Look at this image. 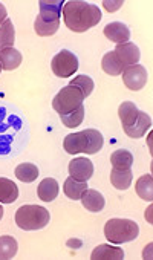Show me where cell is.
Here are the masks:
<instances>
[{"label":"cell","mask_w":153,"mask_h":260,"mask_svg":"<svg viewBox=\"0 0 153 260\" xmlns=\"http://www.w3.org/2000/svg\"><path fill=\"white\" fill-rule=\"evenodd\" d=\"M132 170L130 169H112L110 182L116 190H127L132 185Z\"/></svg>","instance_id":"17"},{"label":"cell","mask_w":153,"mask_h":260,"mask_svg":"<svg viewBox=\"0 0 153 260\" xmlns=\"http://www.w3.org/2000/svg\"><path fill=\"white\" fill-rule=\"evenodd\" d=\"M139 226L130 219H110L104 225V236L110 243L119 245L138 237Z\"/></svg>","instance_id":"5"},{"label":"cell","mask_w":153,"mask_h":260,"mask_svg":"<svg viewBox=\"0 0 153 260\" xmlns=\"http://www.w3.org/2000/svg\"><path fill=\"white\" fill-rule=\"evenodd\" d=\"M19 198V188L16 182L8 178H0V204H13Z\"/></svg>","instance_id":"16"},{"label":"cell","mask_w":153,"mask_h":260,"mask_svg":"<svg viewBox=\"0 0 153 260\" xmlns=\"http://www.w3.org/2000/svg\"><path fill=\"white\" fill-rule=\"evenodd\" d=\"M58 191H60L58 182H57L55 179H52V178L43 179V181L39 184V188H37L39 198H40L43 202H52V201L58 196Z\"/></svg>","instance_id":"15"},{"label":"cell","mask_w":153,"mask_h":260,"mask_svg":"<svg viewBox=\"0 0 153 260\" xmlns=\"http://www.w3.org/2000/svg\"><path fill=\"white\" fill-rule=\"evenodd\" d=\"M2 71H4V69H2V64H0V72H2Z\"/></svg>","instance_id":"31"},{"label":"cell","mask_w":153,"mask_h":260,"mask_svg":"<svg viewBox=\"0 0 153 260\" xmlns=\"http://www.w3.org/2000/svg\"><path fill=\"white\" fill-rule=\"evenodd\" d=\"M63 190H65V194L72 199V201H78L81 199L83 193L87 190V182H80L74 178H68L65 181V185H63Z\"/></svg>","instance_id":"20"},{"label":"cell","mask_w":153,"mask_h":260,"mask_svg":"<svg viewBox=\"0 0 153 260\" xmlns=\"http://www.w3.org/2000/svg\"><path fill=\"white\" fill-rule=\"evenodd\" d=\"M123 81L130 90H141L147 83V71L141 64L126 66L123 71Z\"/></svg>","instance_id":"8"},{"label":"cell","mask_w":153,"mask_h":260,"mask_svg":"<svg viewBox=\"0 0 153 260\" xmlns=\"http://www.w3.org/2000/svg\"><path fill=\"white\" fill-rule=\"evenodd\" d=\"M16 42V31L14 25L10 19H7L2 26H0V51H4L7 48H13Z\"/></svg>","instance_id":"21"},{"label":"cell","mask_w":153,"mask_h":260,"mask_svg":"<svg viewBox=\"0 0 153 260\" xmlns=\"http://www.w3.org/2000/svg\"><path fill=\"white\" fill-rule=\"evenodd\" d=\"M39 5H40V14L37 16V19L45 23L60 26L62 7L65 5L63 0H42Z\"/></svg>","instance_id":"9"},{"label":"cell","mask_w":153,"mask_h":260,"mask_svg":"<svg viewBox=\"0 0 153 260\" xmlns=\"http://www.w3.org/2000/svg\"><path fill=\"white\" fill-rule=\"evenodd\" d=\"M2 217H4V207L0 204V220H2Z\"/></svg>","instance_id":"30"},{"label":"cell","mask_w":153,"mask_h":260,"mask_svg":"<svg viewBox=\"0 0 153 260\" xmlns=\"http://www.w3.org/2000/svg\"><path fill=\"white\" fill-rule=\"evenodd\" d=\"M51 220V214L40 205H23L16 213V223L25 231H34L45 228Z\"/></svg>","instance_id":"4"},{"label":"cell","mask_w":153,"mask_h":260,"mask_svg":"<svg viewBox=\"0 0 153 260\" xmlns=\"http://www.w3.org/2000/svg\"><path fill=\"white\" fill-rule=\"evenodd\" d=\"M69 175L80 182H87L94 175L92 161L87 158H74L69 162Z\"/></svg>","instance_id":"10"},{"label":"cell","mask_w":153,"mask_h":260,"mask_svg":"<svg viewBox=\"0 0 153 260\" xmlns=\"http://www.w3.org/2000/svg\"><path fill=\"white\" fill-rule=\"evenodd\" d=\"M22 63V54L14 48H7L0 51V64L4 71H14Z\"/></svg>","instance_id":"18"},{"label":"cell","mask_w":153,"mask_h":260,"mask_svg":"<svg viewBox=\"0 0 153 260\" xmlns=\"http://www.w3.org/2000/svg\"><path fill=\"white\" fill-rule=\"evenodd\" d=\"M69 86L77 87V89L83 93V96L87 98V96L92 93V90H94V80H92L90 77H87V75H77V77L69 83Z\"/></svg>","instance_id":"26"},{"label":"cell","mask_w":153,"mask_h":260,"mask_svg":"<svg viewBox=\"0 0 153 260\" xmlns=\"http://www.w3.org/2000/svg\"><path fill=\"white\" fill-rule=\"evenodd\" d=\"M118 115L124 128V134L130 138L144 137L151 125V118L145 112L139 110L132 101L121 103L118 109Z\"/></svg>","instance_id":"2"},{"label":"cell","mask_w":153,"mask_h":260,"mask_svg":"<svg viewBox=\"0 0 153 260\" xmlns=\"http://www.w3.org/2000/svg\"><path fill=\"white\" fill-rule=\"evenodd\" d=\"M16 176L22 182H34L39 176V167L31 162H23L16 169Z\"/></svg>","instance_id":"25"},{"label":"cell","mask_w":153,"mask_h":260,"mask_svg":"<svg viewBox=\"0 0 153 260\" xmlns=\"http://www.w3.org/2000/svg\"><path fill=\"white\" fill-rule=\"evenodd\" d=\"M103 135L95 128H86L81 130V132H75L71 134L65 138V150L69 155H78V153H84V155H94L98 153L103 149Z\"/></svg>","instance_id":"3"},{"label":"cell","mask_w":153,"mask_h":260,"mask_svg":"<svg viewBox=\"0 0 153 260\" xmlns=\"http://www.w3.org/2000/svg\"><path fill=\"white\" fill-rule=\"evenodd\" d=\"M65 25L74 32H86L87 29L97 26L101 20V11L98 7L81 2V0H71L63 5Z\"/></svg>","instance_id":"1"},{"label":"cell","mask_w":153,"mask_h":260,"mask_svg":"<svg viewBox=\"0 0 153 260\" xmlns=\"http://www.w3.org/2000/svg\"><path fill=\"white\" fill-rule=\"evenodd\" d=\"M110 162H112L113 169H130L133 164V156L129 150L118 149L112 153Z\"/></svg>","instance_id":"24"},{"label":"cell","mask_w":153,"mask_h":260,"mask_svg":"<svg viewBox=\"0 0 153 260\" xmlns=\"http://www.w3.org/2000/svg\"><path fill=\"white\" fill-rule=\"evenodd\" d=\"M113 52L119 58V61L123 63L124 68L126 66H132V64H138L139 57H141L139 48L135 43H132V42H126V43L116 45Z\"/></svg>","instance_id":"11"},{"label":"cell","mask_w":153,"mask_h":260,"mask_svg":"<svg viewBox=\"0 0 153 260\" xmlns=\"http://www.w3.org/2000/svg\"><path fill=\"white\" fill-rule=\"evenodd\" d=\"M101 68H103V71H104L107 75H112V77L121 75V74H123V71H124L123 63L119 61V58L115 55V52H113V51L107 52V54L103 57Z\"/></svg>","instance_id":"19"},{"label":"cell","mask_w":153,"mask_h":260,"mask_svg":"<svg viewBox=\"0 0 153 260\" xmlns=\"http://www.w3.org/2000/svg\"><path fill=\"white\" fill-rule=\"evenodd\" d=\"M103 32L110 42H113L116 45L126 43L130 39V29L124 23H119V22H112V23L106 25Z\"/></svg>","instance_id":"12"},{"label":"cell","mask_w":153,"mask_h":260,"mask_svg":"<svg viewBox=\"0 0 153 260\" xmlns=\"http://www.w3.org/2000/svg\"><path fill=\"white\" fill-rule=\"evenodd\" d=\"M135 190L141 199L151 202L153 201V179H151V176L150 175L141 176L135 184Z\"/></svg>","instance_id":"22"},{"label":"cell","mask_w":153,"mask_h":260,"mask_svg":"<svg viewBox=\"0 0 153 260\" xmlns=\"http://www.w3.org/2000/svg\"><path fill=\"white\" fill-rule=\"evenodd\" d=\"M92 260H123L124 258V251L118 246L112 245H98L92 254Z\"/></svg>","instance_id":"14"},{"label":"cell","mask_w":153,"mask_h":260,"mask_svg":"<svg viewBox=\"0 0 153 260\" xmlns=\"http://www.w3.org/2000/svg\"><path fill=\"white\" fill-rule=\"evenodd\" d=\"M81 204L86 210L92 211V213H98L104 208L106 205V199L104 196L98 191V190H94V188H87L83 196H81Z\"/></svg>","instance_id":"13"},{"label":"cell","mask_w":153,"mask_h":260,"mask_svg":"<svg viewBox=\"0 0 153 260\" xmlns=\"http://www.w3.org/2000/svg\"><path fill=\"white\" fill-rule=\"evenodd\" d=\"M83 101H84V96L77 87L66 86L55 95L52 101V107L62 116V115H68L77 110L80 106H83Z\"/></svg>","instance_id":"6"},{"label":"cell","mask_w":153,"mask_h":260,"mask_svg":"<svg viewBox=\"0 0 153 260\" xmlns=\"http://www.w3.org/2000/svg\"><path fill=\"white\" fill-rule=\"evenodd\" d=\"M121 5H123V2H107V0H104V2H103V7H104L109 13H115Z\"/></svg>","instance_id":"28"},{"label":"cell","mask_w":153,"mask_h":260,"mask_svg":"<svg viewBox=\"0 0 153 260\" xmlns=\"http://www.w3.org/2000/svg\"><path fill=\"white\" fill-rule=\"evenodd\" d=\"M17 252V240L13 236H0V260H10Z\"/></svg>","instance_id":"23"},{"label":"cell","mask_w":153,"mask_h":260,"mask_svg":"<svg viewBox=\"0 0 153 260\" xmlns=\"http://www.w3.org/2000/svg\"><path fill=\"white\" fill-rule=\"evenodd\" d=\"M7 16H8V13H7V8H5L2 4H0V26H2V23H4V22L8 19Z\"/></svg>","instance_id":"29"},{"label":"cell","mask_w":153,"mask_h":260,"mask_svg":"<svg viewBox=\"0 0 153 260\" xmlns=\"http://www.w3.org/2000/svg\"><path fill=\"white\" fill-rule=\"evenodd\" d=\"M60 119H62V122H63L66 127H69V128H75V127H78V125L83 122V119H84V104H83V106H80L77 110H74V112L68 113V115H62V116H60Z\"/></svg>","instance_id":"27"},{"label":"cell","mask_w":153,"mask_h":260,"mask_svg":"<svg viewBox=\"0 0 153 260\" xmlns=\"http://www.w3.org/2000/svg\"><path fill=\"white\" fill-rule=\"evenodd\" d=\"M52 72L60 78H69L78 71V58L68 49L60 51L51 63Z\"/></svg>","instance_id":"7"}]
</instances>
